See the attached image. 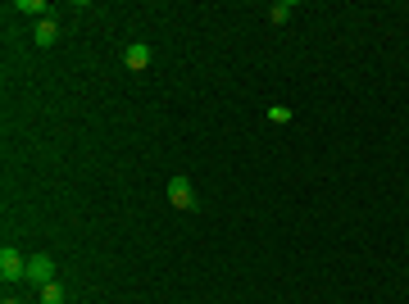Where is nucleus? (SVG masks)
Listing matches in <instances>:
<instances>
[{
	"label": "nucleus",
	"instance_id": "f03ea898",
	"mask_svg": "<svg viewBox=\"0 0 409 304\" xmlns=\"http://www.w3.org/2000/svg\"><path fill=\"white\" fill-rule=\"evenodd\" d=\"M168 204H173V209H196L191 177H173V182H168Z\"/></svg>",
	"mask_w": 409,
	"mask_h": 304
},
{
	"label": "nucleus",
	"instance_id": "9d476101",
	"mask_svg": "<svg viewBox=\"0 0 409 304\" xmlns=\"http://www.w3.org/2000/svg\"><path fill=\"white\" fill-rule=\"evenodd\" d=\"M5 304H19V300H5Z\"/></svg>",
	"mask_w": 409,
	"mask_h": 304
},
{
	"label": "nucleus",
	"instance_id": "1a4fd4ad",
	"mask_svg": "<svg viewBox=\"0 0 409 304\" xmlns=\"http://www.w3.org/2000/svg\"><path fill=\"white\" fill-rule=\"evenodd\" d=\"M268 123H291V109L287 105H273L268 109Z\"/></svg>",
	"mask_w": 409,
	"mask_h": 304
},
{
	"label": "nucleus",
	"instance_id": "423d86ee",
	"mask_svg": "<svg viewBox=\"0 0 409 304\" xmlns=\"http://www.w3.org/2000/svg\"><path fill=\"white\" fill-rule=\"evenodd\" d=\"M291 14H296V5H291V0H278V5L268 9V19H273V23H287Z\"/></svg>",
	"mask_w": 409,
	"mask_h": 304
},
{
	"label": "nucleus",
	"instance_id": "0eeeda50",
	"mask_svg": "<svg viewBox=\"0 0 409 304\" xmlns=\"http://www.w3.org/2000/svg\"><path fill=\"white\" fill-rule=\"evenodd\" d=\"M41 304H64V286H59V282L41 286Z\"/></svg>",
	"mask_w": 409,
	"mask_h": 304
},
{
	"label": "nucleus",
	"instance_id": "39448f33",
	"mask_svg": "<svg viewBox=\"0 0 409 304\" xmlns=\"http://www.w3.org/2000/svg\"><path fill=\"white\" fill-rule=\"evenodd\" d=\"M55 41H59V23L55 19H41V23H36V46L46 51V46H55Z\"/></svg>",
	"mask_w": 409,
	"mask_h": 304
},
{
	"label": "nucleus",
	"instance_id": "20e7f679",
	"mask_svg": "<svg viewBox=\"0 0 409 304\" xmlns=\"http://www.w3.org/2000/svg\"><path fill=\"white\" fill-rule=\"evenodd\" d=\"M123 64H128L132 73H141L146 64H151V46H146V41H132L128 51H123Z\"/></svg>",
	"mask_w": 409,
	"mask_h": 304
},
{
	"label": "nucleus",
	"instance_id": "6e6552de",
	"mask_svg": "<svg viewBox=\"0 0 409 304\" xmlns=\"http://www.w3.org/2000/svg\"><path fill=\"white\" fill-rule=\"evenodd\" d=\"M14 9H23V14H51V9H46V0H19Z\"/></svg>",
	"mask_w": 409,
	"mask_h": 304
},
{
	"label": "nucleus",
	"instance_id": "7ed1b4c3",
	"mask_svg": "<svg viewBox=\"0 0 409 304\" xmlns=\"http://www.w3.org/2000/svg\"><path fill=\"white\" fill-rule=\"evenodd\" d=\"M28 282H36V286H51L55 282V259H51V254H32V259H28Z\"/></svg>",
	"mask_w": 409,
	"mask_h": 304
},
{
	"label": "nucleus",
	"instance_id": "f257e3e1",
	"mask_svg": "<svg viewBox=\"0 0 409 304\" xmlns=\"http://www.w3.org/2000/svg\"><path fill=\"white\" fill-rule=\"evenodd\" d=\"M23 277H28V259H23V254L14 250V246H5L0 250V282H23Z\"/></svg>",
	"mask_w": 409,
	"mask_h": 304
}]
</instances>
